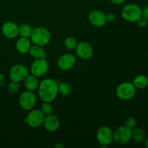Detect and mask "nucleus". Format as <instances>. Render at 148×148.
Segmentation results:
<instances>
[{
	"label": "nucleus",
	"instance_id": "obj_32",
	"mask_svg": "<svg viewBox=\"0 0 148 148\" xmlns=\"http://www.w3.org/2000/svg\"><path fill=\"white\" fill-rule=\"evenodd\" d=\"M54 147L56 148H63L64 146V145H62L61 143H58L57 144L54 146Z\"/></svg>",
	"mask_w": 148,
	"mask_h": 148
},
{
	"label": "nucleus",
	"instance_id": "obj_17",
	"mask_svg": "<svg viewBox=\"0 0 148 148\" xmlns=\"http://www.w3.org/2000/svg\"><path fill=\"white\" fill-rule=\"evenodd\" d=\"M24 85L26 90L32 92L37 90L39 85V81L38 77L33 75H28L24 79Z\"/></svg>",
	"mask_w": 148,
	"mask_h": 148
},
{
	"label": "nucleus",
	"instance_id": "obj_28",
	"mask_svg": "<svg viewBox=\"0 0 148 148\" xmlns=\"http://www.w3.org/2000/svg\"><path fill=\"white\" fill-rule=\"evenodd\" d=\"M115 14L112 12H108L106 14V22L108 23H113L115 20Z\"/></svg>",
	"mask_w": 148,
	"mask_h": 148
},
{
	"label": "nucleus",
	"instance_id": "obj_10",
	"mask_svg": "<svg viewBox=\"0 0 148 148\" xmlns=\"http://www.w3.org/2000/svg\"><path fill=\"white\" fill-rule=\"evenodd\" d=\"M26 119H25L26 124L32 128H38L43 125L45 116L38 109H32L29 111Z\"/></svg>",
	"mask_w": 148,
	"mask_h": 148
},
{
	"label": "nucleus",
	"instance_id": "obj_24",
	"mask_svg": "<svg viewBox=\"0 0 148 148\" xmlns=\"http://www.w3.org/2000/svg\"><path fill=\"white\" fill-rule=\"evenodd\" d=\"M40 110L45 116L49 115V114H51L53 112V108H52L51 103L49 102H43Z\"/></svg>",
	"mask_w": 148,
	"mask_h": 148
},
{
	"label": "nucleus",
	"instance_id": "obj_18",
	"mask_svg": "<svg viewBox=\"0 0 148 148\" xmlns=\"http://www.w3.org/2000/svg\"><path fill=\"white\" fill-rule=\"evenodd\" d=\"M28 53L35 59H43V58H46V51L43 49V46H38L36 44L31 45Z\"/></svg>",
	"mask_w": 148,
	"mask_h": 148
},
{
	"label": "nucleus",
	"instance_id": "obj_11",
	"mask_svg": "<svg viewBox=\"0 0 148 148\" xmlns=\"http://www.w3.org/2000/svg\"><path fill=\"white\" fill-rule=\"evenodd\" d=\"M75 50L77 56L83 60L90 59L93 54V49L92 46L89 43L85 41H81L78 43Z\"/></svg>",
	"mask_w": 148,
	"mask_h": 148
},
{
	"label": "nucleus",
	"instance_id": "obj_14",
	"mask_svg": "<svg viewBox=\"0 0 148 148\" xmlns=\"http://www.w3.org/2000/svg\"><path fill=\"white\" fill-rule=\"evenodd\" d=\"M43 125L45 130L49 132H54L57 131L60 126V121L59 118L54 114H51L44 117Z\"/></svg>",
	"mask_w": 148,
	"mask_h": 148
},
{
	"label": "nucleus",
	"instance_id": "obj_2",
	"mask_svg": "<svg viewBox=\"0 0 148 148\" xmlns=\"http://www.w3.org/2000/svg\"><path fill=\"white\" fill-rule=\"evenodd\" d=\"M30 40L33 44L45 46L51 41V35L49 30L44 27H37L33 28L30 36Z\"/></svg>",
	"mask_w": 148,
	"mask_h": 148
},
{
	"label": "nucleus",
	"instance_id": "obj_3",
	"mask_svg": "<svg viewBox=\"0 0 148 148\" xmlns=\"http://www.w3.org/2000/svg\"><path fill=\"white\" fill-rule=\"evenodd\" d=\"M121 14L122 18L126 21L134 23L142 16V9L136 4H127L123 7Z\"/></svg>",
	"mask_w": 148,
	"mask_h": 148
},
{
	"label": "nucleus",
	"instance_id": "obj_20",
	"mask_svg": "<svg viewBox=\"0 0 148 148\" xmlns=\"http://www.w3.org/2000/svg\"><path fill=\"white\" fill-rule=\"evenodd\" d=\"M132 83L134 87L138 89H144L148 85V78L145 75H140L134 77Z\"/></svg>",
	"mask_w": 148,
	"mask_h": 148
},
{
	"label": "nucleus",
	"instance_id": "obj_16",
	"mask_svg": "<svg viewBox=\"0 0 148 148\" xmlns=\"http://www.w3.org/2000/svg\"><path fill=\"white\" fill-rule=\"evenodd\" d=\"M31 46V42L27 38L20 37L16 41L15 48L18 53L21 54H25L28 53L30 48Z\"/></svg>",
	"mask_w": 148,
	"mask_h": 148
},
{
	"label": "nucleus",
	"instance_id": "obj_33",
	"mask_svg": "<svg viewBox=\"0 0 148 148\" xmlns=\"http://www.w3.org/2000/svg\"><path fill=\"white\" fill-rule=\"evenodd\" d=\"M145 145L146 147L148 148V137H146L145 140Z\"/></svg>",
	"mask_w": 148,
	"mask_h": 148
},
{
	"label": "nucleus",
	"instance_id": "obj_30",
	"mask_svg": "<svg viewBox=\"0 0 148 148\" xmlns=\"http://www.w3.org/2000/svg\"><path fill=\"white\" fill-rule=\"evenodd\" d=\"M5 83V77L3 74L0 73V88L2 87Z\"/></svg>",
	"mask_w": 148,
	"mask_h": 148
},
{
	"label": "nucleus",
	"instance_id": "obj_15",
	"mask_svg": "<svg viewBox=\"0 0 148 148\" xmlns=\"http://www.w3.org/2000/svg\"><path fill=\"white\" fill-rule=\"evenodd\" d=\"M1 33L7 38H15L18 36V25L13 22H6L2 25Z\"/></svg>",
	"mask_w": 148,
	"mask_h": 148
},
{
	"label": "nucleus",
	"instance_id": "obj_29",
	"mask_svg": "<svg viewBox=\"0 0 148 148\" xmlns=\"http://www.w3.org/2000/svg\"><path fill=\"white\" fill-rule=\"evenodd\" d=\"M142 16L148 20V6H146L142 10Z\"/></svg>",
	"mask_w": 148,
	"mask_h": 148
},
{
	"label": "nucleus",
	"instance_id": "obj_8",
	"mask_svg": "<svg viewBox=\"0 0 148 148\" xmlns=\"http://www.w3.org/2000/svg\"><path fill=\"white\" fill-rule=\"evenodd\" d=\"M29 75L27 68L23 64H15L12 66L9 72V77L10 79L17 82H21L24 81L26 77Z\"/></svg>",
	"mask_w": 148,
	"mask_h": 148
},
{
	"label": "nucleus",
	"instance_id": "obj_12",
	"mask_svg": "<svg viewBox=\"0 0 148 148\" xmlns=\"http://www.w3.org/2000/svg\"><path fill=\"white\" fill-rule=\"evenodd\" d=\"M76 63V58L72 53H64L59 58L57 62L58 67L63 71L70 70Z\"/></svg>",
	"mask_w": 148,
	"mask_h": 148
},
{
	"label": "nucleus",
	"instance_id": "obj_23",
	"mask_svg": "<svg viewBox=\"0 0 148 148\" xmlns=\"http://www.w3.org/2000/svg\"><path fill=\"white\" fill-rule=\"evenodd\" d=\"M78 42L76 40V38L72 36H69V37L66 38L64 41V46L69 50H74L76 48Z\"/></svg>",
	"mask_w": 148,
	"mask_h": 148
},
{
	"label": "nucleus",
	"instance_id": "obj_22",
	"mask_svg": "<svg viewBox=\"0 0 148 148\" xmlns=\"http://www.w3.org/2000/svg\"><path fill=\"white\" fill-rule=\"evenodd\" d=\"M58 90H59V93H60L61 95L66 96V95H69L72 92V86L67 82H61L58 85Z\"/></svg>",
	"mask_w": 148,
	"mask_h": 148
},
{
	"label": "nucleus",
	"instance_id": "obj_13",
	"mask_svg": "<svg viewBox=\"0 0 148 148\" xmlns=\"http://www.w3.org/2000/svg\"><path fill=\"white\" fill-rule=\"evenodd\" d=\"M88 20L92 25L96 27H103L107 23L106 19V14L97 10H92L89 13Z\"/></svg>",
	"mask_w": 148,
	"mask_h": 148
},
{
	"label": "nucleus",
	"instance_id": "obj_4",
	"mask_svg": "<svg viewBox=\"0 0 148 148\" xmlns=\"http://www.w3.org/2000/svg\"><path fill=\"white\" fill-rule=\"evenodd\" d=\"M136 94V88L131 82H124L119 84L116 89L117 98L122 101H128L134 98Z\"/></svg>",
	"mask_w": 148,
	"mask_h": 148
},
{
	"label": "nucleus",
	"instance_id": "obj_31",
	"mask_svg": "<svg viewBox=\"0 0 148 148\" xmlns=\"http://www.w3.org/2000/svg\"><path fill=\"white\" fill-rule=\"evenodd\" d=\"M111 3L114 4H116V5H119V4H121L125 2L126 0H109Z\"/></svg>",
	"mask_w": 148,
	"mask_h": 148
},
{
	"label": "nucleus",
	"instance_id": "obj_1",
	"mask_svg": "<svg viewBox=\"0 0 148 148\" xmlns=\"http://www.w3.org/2000/svg\"><path fill=\"white\" fill-rule=\"evenodd\" d=\"M57 81L51 78H46L39 82L38 94L43 102H52L59 93Z\"/></svg>",
	"mask_w": 148,
	"mask_h": 148
},
{
	"label": "nucleus",
	"instance_id": "obj_27",
	"mask_svg": "<svg viewBox=\"0 0 148 148\" xmlns=\"http://www.w3.org/2000/svg\"><path fill=\"white\" fill-rule=\"evenodd\" d=\"M137 25H138L139 27H146L147 25V20L146 18H145V17H143V16H141V17L137 20Z\"/></svg>",
	"mask_w": 148,
	"mask_h": 148
},
{
	"label": "nucleus",
	"instance_id": "obj_26",
	"mask_svg": "<svg viewBox=\"0 0 148 148\" xmlns=\"http://www.w3.org/2000/svg\"><path fill=\"white\" fill-rule=\"evenodd\" d=\"M136 124H137V121H136L135 119L130 116V117H128V118L125 120L124 126H126V127H128V128L131 129V130H133V129L135 127Z\"/></svg>",
	"mask_w": 148,
	"mask_h": 148
},
{
	"label": "nucleus",
	"instance_id": "obj_25",
	"mask_svg": "<svg viewBox=\"0 0 148 148\" xmlns=\"http://www.w3.org/2000/svg\"><path fill=\"white\" fill-rule=\"evenodd\" d=\"M20 90V85L19 82H15V81L11 80V82H9L8 85H7V90L10 93L14 94L17 93Z\"/></svg>",
	"mask_w": 148,
	"mask_h": 148
},
{
	"label": "nucleus",
	"instance_id": "obj_9",
	"mask_svg": "<svg viewBox=\"0 0 148 148\" xmlns=\"http://www.w3.org/2000/svg\"><path fill=\"white\" fill-rule=\"evenodd\" d=\"M30 73L36 77H42L47 73L49 70V63L46 58L36 59L30 66Z\"/></svg>",
	"mask_w": 148,
	"mask_h": 148
},
{
	"label": "nucleus",
	"instance_id": "obj_19",
	"mask_svg": "<svg viewBox=\"0 0 148 148\" xmlns=\"http://www.w3.org/2000/svg\"><path fill=\"white\" fill-rule=\"evenodd\" d=\"M33 28L30 25L27 23H23L18 26V36L20 37L30 38Z\"/></svg>",
	"mask_w": 148,
	"mask_h": 148
},
{
	"label": "nucleus",
	"instance_id": "obj_7",
	"mask_svg": "<svg viewBox=\"0 0 148 148\" xmlns=\"http://www.w3.org/2000/svg\"><path fill=\"white\" fill-rule=\"evenodd\" d=\"M132 130L126 126H121L114 131V142L119 145H125L132 139Z\"/></svg>",
	"mask_w": 148,
	"mask_h": 148
},
{
	"label": "nucleus",
	"instance_id": "obj_21",
	"mask_svg": "<svg viewBox=\"0 0 148 148\" xmlns=\"http://www.w3.org/2000/svg\"><path fill=\"white\" fill-rule=\"evenodd\" d=\"M132 138L137 143H143L146 138V133L142 128H134L132 131Z\"/></svg>",
	"mask_w": 148,
	"mask_h": 148
},
{
	"label": "nucleus",
	"instance_id": "obj_6",
	"mask_svg": "<svg viewBox=\"0 0 148 148\" xmlns=\"http://www.w3.org/2000/svg\"><path fill=\"white\" fill-rule=\"evenodd\" d=\"M36 103V96L34 92L26 90L22 92L19 98V105L24 111H29L33 109Z\"/></svg>",
	"mask_w": 148,
	"mask_h": 148
},
{
	"label": "nucleus",
	"instance_id": "obj_5",
	"mask_svg": "<svg viewBox=\"0 0 148 148\" xmlns=\"http://www.w3.org/2000/svg\"><path fill=\"white\" fill-rule=\"evenodd\" d=\"M96 139L101 147H107L114 142V131L109 127L103 126L97 131Z\"/></svg>",
	"mask_w": 148,
	"mask_h": 148
}]
</instances>
